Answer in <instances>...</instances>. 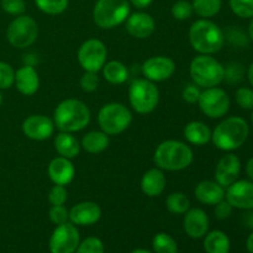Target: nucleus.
I'll return each instance as SVG.
<instances>
[{
  "label": "nucleus",
  "mask_w": 253,
  "mask_h": 253,
  "mask_svg": "<svg viewBox=\"0 0 253 253\" xmlns=\"http://www.w3.org/2000/svg\"><path fill=\"white\" fill-rule=\"evenodd\" d=\"M53 123L56 128L63 132L76 133L84 130L91 119L90 110L84 101L68 98L62 100L53 110Z\"/></svg>",
  "instance_id": "1"
},
{
  "label": "nucleus",
  "mask_w": 253,
  "mask_h": 253,
  "mask_svg": "<svg viewBox=\"0 0 253 253\" xmlns=\"http://www.w3.org/2000/svg\"><path fill=\"white\" fill-rule=\"evenodd\" d=\"M249 136V123L240 116H230L215 126L211 132V142L217 150L234 152L245 145Z\"/></svg>",
  "instance_id": "2"
},
{
  "label": "nucleus",
  "mask_w": 253,
  "mask_h": 253,
  "mask_svg": "<svg viewBox=\"0 0 253 253\" xmlns=\"http://www.w3.org/2000/svg\"><path fill=\"white\" fill-rule=\"evenodd\" d=\"M192 48L199 54L217 53L225 44V32L209 19H199L192 24L188 32Z\"/></svg>",
  "instance_id": "3"
},
{
  "label": "nucleus",
  "mask_w": 253,
  "mask_h": 253,
  "mask_svg": "<svg viewBox=\"0 0 253 253\" xmlns=\"http://www.w3.org/2000/svg\"><path fill=\"white\" fill-rule=\"evenodd\" d=\"M194 160L193 150L185 142L178 140H166L156 147L153 162L160 169L167 172H179L189 167Z\"/></svg>",
  "instance_id": "4"
},
{
  "label": "nucleus",
  "mask_w": 253,
  "mask_h": 253,
  "mask_svg": "<svg viewBox=\"0 0 253 253\" xmlns=\"http://www.w3.org/2000/svg\"><path fill=\"white\" fill-rule=\"evenodd\" d=\"M189 76L199 88L219 86L224 82L225 67L210 54H198L189 64Z\"/></svg>",
  "instance_id": "5"
},
{
  "label": "nucleus",
  "mask_w": 253,
  "mask_h": 253,
  "mask_svg": "<svg viewBox=\"0 0 253 253\" xmlns=\"http://www.w3.org/2000/svg\"><path fill=\"white\" fill-rule=\"evenodd\" d=\"M130 15L128 0H96L93 9L94 24L104 30L115 29Z\"/></svg>",
  "instance_id": "6"
},
{
  "label": "nucleus",
  "mask_w": 253,
  "mask_h": 253,
  "mask_svg": "<svg viewBox=\"0 0 253 253\" xmlns=\"http://www.w3.org/2000/svg\"><path fill=\"white\" fill-rule=\"evenodd\" d=\"M132 123V113L121 103H108L98 113V125L109 136H116L127 130Z\"/></svg>",
  "instance_id": "7"
},
{
  "label": "nucleus",
  "mask_w": 253,
  "mask_h": 253,
  "mask_svg": "<svg viewBox=\"0 0 253 253\" xmlns=\"http://www.w3.org/2000/svg\"><path fill=\"white\" fill-rule=\"evenodd\" d=\"M128 101L136 113L147 115L158 106L160 90L153 82L146 78H137L128 88Z\"/></svg>",
  "instance_id": "8"
},
{
  "label": "nucleus",
  "mask_w": 253,
  "mask_h": 253,
  "mask_svg": "<svg viewBox=\"0 0 253 253\" xmlns=\"http://www.w3.org/2000/svg\"><path fill=\"white\" fill-rule=\"evenodd\" d=\"M39 37V25L29 15H19L6 29V40L14 48L25 49L32 46Z\"/></svg>",
  "instance_id": "9"
},
{
  "label": "nucleus",
  "mask_w": 253,
  "mask_h": 253,
  "mask_svg": "<svg viewBox=\"0 0 253 253\" xmlns=\"http://www.w3.org/2000/svg\"><path fill=\"white\" fill-rule=\"evenodd\" d=\"M197 104L205 116L210 119H221L229 113L231 100L224 89L212 86L202 90Z\"/></svg>",
  "instance_id": "10"
},
{
  "label": "nucleus",
  "mask_w": 253,
  "mask_h": 253,
  "mask_svg": "<svg viewBox=\"0 0 253 253\" xmlns=\"http://www.w3.org/2000/svg\"><path fill=\"white\" fill-rule=\"evenodd\" d=\"M108 58V48L105 43L98 39H88L81 44L77 52L78 63L84 72L101 71Z\"/></svg>",
  "instance_id": "11"
},
{
  "label": "nucleus",
  "mask_w": 253,
  "mask_h": 253,
  "mask_svg": "<svg viewBox=\"0 0 253 253\" xmlns=\"http://www.w3.org/2000/svg\"><path fill=\"white\" fill-rule=\"evenodd\" d=\"M81 244V234L71 221L57 225L48 241L51 253H76Z\"/></svg>",
  "instance_id": "12"
},
{
  "label": "nucleus",
  "mask_w": 253,
  "mask_h": 253,
  "mask_svg": "<svg viewBox=\"0 0 253 253\" xmlns=\"http://www.w3.org/2000/svg\"><path fill=\"white\" fill-rule=\"evenodd\" d=\"M175 62L167 56H152L142 63L141 71L143 77L153 83L165 82L175 73Z\"/></svg>",
  "instance_id": "13"
},
{
  "label": "nucleus",
  "mask_w": 253,
  "mask_h": 253,
  "mask_svg": "<svg viewBox=\"0 0 253 253\" xmlns=\"http://www.w3.org/2000/svg\"><path fill=\"white\" fill-rule=\"evenodd\" d=\"M21 130L22 133L30 140L46 141L53 136L56 126L53 119L42 114H34L22 121Z\"/></svg>",
  "instance_id": "14"
},
{
  "label": "nucleus",
  "mask_w": 253,
  "mask_h": 253,
  "mask_svg": "<svg viewBox=\"0 0 253 253\" xmlns=\"http://www.w3.org/2000/svg\"><path fill=\"white\" fill-rule=\"evenodd\" d=\"M225 199L234 209H253V182L250 179H237L225 189Z\"/></svg>",
  "instance_id": "15"
},
{
  "label": "nucleus",
  "mask_w": 253,
  "mask_h": 253,
  "mask_svg": "<svg viewBox=\"0 0 253 253\" xmlns=\"http://www.w3.org/2000/svg\"><path fill=\"white\" fill-rule=\"evenodd\" d=\"M240 173H241V160L235 153L227 152L220 158L215 167V182L226 189L239 179Z\"/></svg>",
  "instance_id": "16"
},
{
  "label": "nucleus",
  "mask_w": 253,
  "mask_h": 253,
  "mask_svg": "<svg viewBox=\"0 0 253 253\" xmlns=\"http://www.w3.org/2000/svg\"><path fill=\"white\" fill-rule=\"evenodd\" d=\"M209 216L200 208H190L184 214L183 229L190 239H203L209 232Z\"/></svg>",
  "instance_id": "17"
},
{
  "label": "nucleus",
  "mask_w": 253,
  "mask_h": 253,
  "mask_svg": "<svg viewBox=\"0 0 253 253\" xmlns=\"http://www.w3.org/2000/svg\"><path fill=\"white\" fill-rule=\"evenodd\" d=\"M125 29L133 39L145 40L152 36L155 32L156 21L147 12L137 11L128 15L125 21Z\"/></svg>",
  "instance_id": "18"
},
{
  "label": "nucleus",
  "mask_w": 253,
  "mask_h": 253,
  "mask_svg": "<svg viewBox=\"0 0 253 253\" xmlns=\"http://www.w3.org/2000/svg\"><path fill=\"white\" fill-rule=\"evenodd\" d=\"M100 217V205L94 202H81L69 209V221L76 226H91Z\"/></svg>",
  "instance_id": "19"
},
{
  "label": "nucleus",
  "mask_w": 253,
  "mask_h": 253,
  "mask_svg": "<svg viewBox=\"0 0 253 253\" xmlns=\"http://www.w3.org/2000/svg\"><path fill=\"white\" fill-rule=\"evenodd\" d=\"M47 174L53 184L68 185L76 177V167L72 160L57 156L47 166Z\"/></svg>",
  "instance_id": "20"
},
{
  "label": "nucleus",
  "mask_w": 253,
  "mask_h": 253,
  "mask_svg": "<svg viewBox=\"0 0 253 253\" xmlns=\"http://www.w3.org/2000/svg\"><path fill=\"white\" fill-rule=\"evenodd\" d=\"M15 88L25 96H32L40 89V77L34 66L24 64L15 71Z\"/></svg>",
  "instance_id": "21"
},
{
  "label": "nucleus",
  "mask_w": 253,
  "mask_h": 253,
  "mask_svg": "<svg viewBox=\"0 0 253 253\" xmlns=\"http://www.w3.org/2000/svg\"><path fill=\"white\" fill-rule=\"evenodd\" d=\"M167 179L165 172L158 167L151 168L141 178L140 187L143 194L148 198L160 197L166 189Z\"/></svg>",
  "instance_id": "22"
},
{
  "label": "nucleus",
  "mask_w": 253,
  "mask_h": 253,
  "mask_svg": "<svg viewBox=\"0 0 253 253\" xmlns=\"http://www.w3.org/2000/svg\"><path fill=\"white\" fill-rule=\"evenodd\" d=\"M194 195L204 205H216L225 199V188L215 180H202L194 189Z\"/></svg>",
  "instance_id": "23"
},
{
  "label": "nucleus",
  "mask_w": 253,
  "mask_h": 253,
  "mask_svg": "<svg viewBox=\"0 0 253 253\" xmlns=\"http://www.w3.org/2000/svg\"><path fill=\"white\" fill-rule=\"evenodd\" d=\"M53 146L58 156L68 160H74L81 153V142L78 138L71 132H63L59 131L53 140Z\"/></svg>",
  "instance_id": "24"
},
{
  "label": "nucleus",
  "mask_w": 253,
  "mask_h": 253,
  "mask_svg": "<svg viewBox=\"0 0 253 253\" xmlns=\"http://www.w3.org/2000/svg\"><path fill=\"white\" fill-rule=\"evenodd\" d=\"M211 132L209 126L202 121H190L183 131L187 142L193 146H204L209 143L211 141Z\"/></svg>",
  "instance_id": "25"
},
{
  "label": "nucleus",
  "mask_w": 253,
  "mask_h": 253,
  "mask_svg": "<svg viewBox=\"0 0 253 253\" xmlns=\"http://www.w3.org/2000/svg\"><path fill=\"white\" fill-rule=\"evenodd\" d=\"M110 143L109 135L101 130H93L86 132L81 141V147L90 155L104 152Z\"/></svg>",
  "instance_id": "26"
},
{
  "label": "nucleus",
  "mask_w": 253,
  "mask_h": 253,
  "mask_svg": "<svg viewBox=\"0 0 253 253\" xmlns=\"http://www.w3.org/2000/svg\"><path fill=\"white\" fill-rule=\"evenodd\" d=\"M204 251L207 253H230L231 241L229 236L221 230H212L204 237Z\"/></svg>",
  "instance_id": "27"
},
{
  "label": "nucleus",
  "mask_w": 253,
  "mask_h": 253,
  "mask_svg": "<svg viewBox=\"0 0 253 253\" xmlns=\"http://www.w3.org/2000/svg\"><path fill=\"white\" fill-rule=\"evenodd\" d=\"M103 77L109 84L120 85L124 84L130 77L128 68L120 61H109L101 68Z\"/></svg>",
  "instance_id": "28"
},
{
  "label": "nucleus",
  "mask_w": 253,
  "mask_h": 253,
  "mask_svg": "<svg viewBox=\"0 0 253 253\" xmlns=\"http://www.w3.org/2000/svg\"><path fill=\"white\" fill-rule=\"evenodd\" d=\"M193 11L202 19H210L219 14L222 0H193Z\"/></svg>",
  "instance_id": "29"
},
{
  "label": "nucleus",
  "mask_w": 253,
  "mask_h": 253,
  "mask_svg": "<svg viewBox=\"0 0 253 253\" xmlns=\"http://www.w3.org/2000/svg\"><path fill=\"white\" fill-rule=\"evenodd\" d=\"M166 208L174 215H184L190 209V200L184 193H170L166 199Z\"/></svg>",
  "instance_id": "30"
},
{
  "label": "nucleus",
  "mask_w": 253,
  "mask_h": 253,
  "mask_svg": "<svg viewBox=\"0 0 253 253\" xmlns=\"http://www.w3.org/2000/svg\"><path fill=\"white\" fill-rule=\"evenodd\" d=\"M153 253H178V244L167 232H158L152 239Z\"/></svg>",
  "instance_id": "31"
},
{
  "label": "nucleus",
  "mask_w": 253,
  "mask_h": 253,
  "mask_svg": "<svg viewBox=\"0 0 253 253\" xmlns=\"http://www.w3.org/2000/svg\"><path fill=\"white\" fill-rule=\"evenodd\" d=\"M36 6L47 15H61L67 10L69 0H35Z\"/></svg>",
  "instance_id": "32"
},
{
  "label": "nucleus",
  "mask_w": 253,
  "mask_h": 253,
  "mask_svg": "<svg viewBox=\"0 0 253 253\" xmlns=\"http://www.w3.org/2000/svg\"><path fill=\"white\" fill-rule=\"evenodd\" d=\"M230 9L241 19L253 17V0H229Z\"/></svg>",
  "instance_id": "33"
},
{
  "label": "nucleus",
  "mask_w": 253,
  "mask_h": 253,
  "mask_svg": "<svg viewBox=\"0 0 253 253\" xmlns=\"http://www.w3.org/2000/svg\"><path fill=\"white\" fill-rule=\"evenodd\" d=\"M170 14L178 21H185V20L190 19L192 15L194 14L192 2L188 1V0H178L172 5Z\"/></svg>",
  "instance_id": "34"
},
{
  "label": "nucleus",
  "mask_w": 253,
  "mask_h": 253,
  "mask_svg": "<svg viewBox=\"0 0 253 253\" xmlns=\"http://www.w3.org/2000/svg\"><path fill=\"white\" fill-rule=\"evenodd\" d=\"M76 253H105V247L99 237L90 236L81 241Z\"/></svg>",
  "instance_id": "35"
},
{
  "label": "nucleus",
  "mask_w": 253,
  "mask_h": 253,
  "mask_svg": "<svg viewBox=\"0 0 253 253\" xmlns=\"http://www.w3.org/2000/svg\"><path fill=\"white\" fill-rule=\"evenodd\" d=\"M244 67L237 62H231L225 67L224 82H227L229 84H239L244 79Z\"/></svg>",
  "instance_id": "36"
},
{
  "label": "nucleus",
  "mask_w": 253,
  "mask_h": 253,
  "mask_svg": "<svg viewBox=\"0 0 253 253\" xmlns=\"http://www.w3.org/2000/svg\"><path fill=\"white\" fill-rule=\"evenodd\" d=\"M15 69L11 64L0 61V90H5L14 85Z\"/></svg>",
  "instance_id": "37"
},
{
  "label": "nucleus",
  "mask_w": 253,
  "mask_h": 253,
  "mask_svg": "<svg viewBox=\"0 0 253 253\" xmlns=\"http://www.w3.org/2000/svg\"><path fill=\"white\" fill-rule=\"evenodd\" d=\"M235 100L237 105L245 110H252L253 109V88L241 86L235 93Z\"/></svg>",
  "instance_id": "38"
},
{
  "label": "nucleus",
  "mask_w": 253,
  "mask_h": 253,
  "mask_svg": "<svg viewBox=\"0 0 253 253\" xmlns=\"http://www.w3.org/2000/svg\"><path fill=\"white\" fill-rule=\"evenodd\" d=\"M49 204L51 205H64L68 200V192L64 185L54 184L49 189L48 195H47Z\"/></svg>",
  "instance_id": "39"
},
{
  "label": "nucleus",
  "mask_w": 253,
  "mask_h": 253,
  "mask_svg": "<svg viewBox=\"0 0 253 253\" xmlns=\"http://www.w3.org/2000/svg\"><path fill=\"white\" fill-rule=\"evenodd\" d=\"M48 217L56 226L66 224L69 221V210L64 205H52L48 210Z\"/></svg>",
  "instance_id": "40"
},
{
  "label": "nucleus",
  "mask_w": 253,
  "mask_h": 253,
  "mask_svg": "<svg viewBox=\"0 0 253 253\" xmlns=\"http://www.w3.org/2000/svg\"><path fill=\"white\" fill-rule=\"evenodd\" d=\"M99 84H100V79H99L98 73H95V72H84L83 76L81 77V81H79L81 89L85 93L95 91L98 89Z\"/></svg>",
  "instance_id": "41"
},
{
  "label": "nucleus",
  "mask_w": 253,
  "mask_h": 253,
  "mask_svg": "<svg viewBox=\"0 0 253 253\" xmlns=\"http://www.w3.org/2000/svg\"><path fill=\"white\" fill-rule=\"evenodd\" d=\"M0 6H1L2 11L12 15V16H19V15L25 14V11H26L25 0H1Z\"/></svg>",
  "instance_id": "42"
},
{
  "label": "nucleus",
  "mask_w": 253,
  "mask_h": 253,
  "mask_svg": "<svg viewBox=\"0 0 253 253\" xmlns=\"http://www.w3.org/2000/svg\"><path fill=\"white\" fill-rule=\"evenodd\" d=\"M202 90L199 86L194 83L187 84L182 90V98L188 104H197L199 100V96Z\"/></svg>",
  "instance_id": "43"
},
{
  "label": "nucleus",
  "mask_w": 253,
  "mask_h": 253,
  "mask_svg": "<svg viewBox=\"0 0 253 253\" xmlns=\"http://www.w3.org/2000/svg\"><path fill=\"white\" fill-rule=\"evenodd\" d=\"M229 40L232 44L240 47H245L249 43L250 39L247 35H245L241 30L239 29H231L227 31V35H225V40Z\"/></svg>",
  "instance_id": "44"
},
{
  "label": "nucleus",
  "mask_w": 253,
  "mask_h": 253,
  "mask_svg": "<svg viewBox=\"0 0 253 253\" xmlns=\"http://www.w3.org/2000/svg\"><path fill=\"white\" fill-rule=\"evenodd\" d=\"M214 207H215L214 214L217 220L229 219L232 214V210H234V208L231 207V204H230L226 199L221 200V202L217 203V204L214 205Z\"/></svg>",
  "instance_id": "45"
},
{
  "label": "nucleus",
  "mask_w": 253,
  "mask_h": 253,
  "mask_svg": "<svg viewBox=\"0 0 253 253\" xmlns=\"http://www.w3.org/2000/svg\"><path fill=\"white\" fill-rule=\"evenodd\" d=\"M128 2L132 4L135 7H137V9L142 10L150 6V5L153 2V0H128Z\"/></svg>",
  "instance_id": "46"
},
{
  "label": "nucleus",
  "mask_w": 253,
  "mask_h": 253,
  "mask_svg": "<svg viewBox=\"0 0 253 253\" xmlns=\"http://www.w3.org/2000/svg\"><path fill=\"white\" fill-rule=\"evenodd\" d=\"M246 174L249 177L250 180L253 182V157L250 158L246 163Z\"/></svg>",
  "instance_id": "47"
},
{
  "label": "nucleus",
  "mask_w": 253,
  "mask_h": 253,
  "mask_svg": "<svg viewBox=\"0 0 253 253\" xmlns=\"http://www.w3.org/2000/svg\"><path fill=\"white\" fill-rule=\"evenodd\" d=\"M247 211L249 212L245 215V224L249 227H251V229H253V209L247 210Z\"/></svg>",
  "instance_id": "48"
},
{
  "label": "nucleus",
  "mask_w": 253,
  "mask_h": 253,
  "mask_svg": "<svg viewBox=\"0 0 253 253\" xmlns=\"http://www.w3.org/2000/svg\"><path fill=\"white\" fill-rule=\"evenodd\" d=\"M246 249L247 251H249V253H253V231L250 234V236L247 237Z\"/></svg>",
  "instance_id": "49"
},
{
  "label": "nucleus",
  "mask_w": 253,
  "mask_h": 253,
  "mask_svg": "<svg viewBox=\"0 0 253 253\" xmlns=\"http://www.w3.org/2000/svg\"><path fill=\"white\" fill-rule=\"evenodd\" d=\"M247 79H249L250 84H251V86L253 88V62L250 64L249 69H247Z\"/></svg>",
  "instance_id": "50"
},
{
  "label": "nucleus",
  "mask_w": 253,
  "mask_h": 253,
  "mask_svg": "<svg viewBox=\"0 0 253 253\" xmlns=\"http://www.w3.org/2000/svg\"><path fill=\"white\" fill-rule=\"evenodd\" d=\"M247 36H249L250 41L253 42V17H251V21L249 24V31H247Z\"/></svg>",
  "instance_id": "51"
},
{
  "label": "nucleus",
  "mask_w": 253,
  "mask_h": 253,
  "mask_svg": "<svg viewBox=\"0 0 253 253\" xmlns=\"http://www.w3.org/2000/svg\"><path fill=\"white\" fill-rule=\"evenodd\" d=\"M130 253H153V252L148 251V250H145V249H136L133 250V251H131Z\"/></svg>",
  "instance_id": "52"
},
{
  "label": "nucleus",
  "mask_w": 253,
  "mask_h": 253,
  "mask_svg": "<svg viewBox=\"0 0 253 253\" xmlns=\"http://www.w3.org/2000/svg\"><path fill=\"white\" fill-rule=\"evenodd\" d=\"M2 104V94H1V90H0V106H1Z\"/></svg>",
  "instance_id": "53"
},
{
  "label": "nucleus",
  "mask_w": 253,
  "mask_h": 253,
  "mask_svg": "<svg viewBox=\"0 0 253 253\" xmlns=\"http://www.w3.org/2000/svg\"><path fill=\"white\" fill-rule=\"evenodd\" d=\"M252 113H251V124H252V126H253V109H252Z\"/></svg>",
  "instance_id": "54"
}]
</instances>
